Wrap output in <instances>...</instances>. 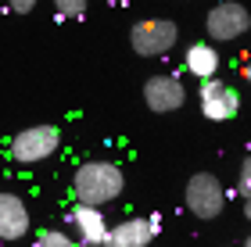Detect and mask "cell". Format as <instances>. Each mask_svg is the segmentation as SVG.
Wrapping results in <instances>:
<instances>
[{"mask_svg":"<svg viewBox=\"0 0 251 247\" xmlns=\"http://www.w3.org/2000/svg\"><path fill=\"white\" fill-rule=\"evenodd\" d=\"M126 186V176L115 161H83L72 176V194L83 204L104 208L108 201H115Z\"/></svg>","mask_w":251,"mask_h":247,"instance_id":"1","label":"cell"},{"mask_svg":"<svg viewBox=\"0 0 251 247\" xmlns=\"http://www.w3.org/2000/svg\"><path fill=\"white\" fill-rule=\"evenodd\" d=\"M61 147V129L58 126H29L18 136H11V158L18 165H40Z\"/></svg>","mask_w":251,"mask_h":247,"instance_id":"2","label":"cell"},{"mask_svg":"<svg viewBox=\"0 0 251 247\" xmlns=\"http://www.w3.org/2000/svg\"><path fill=\"white\" fill-rule=\"evenodd\" d=\"M176 22L169 18H144L129 29V43L140 58H162L176 47Z\"/></svg>","mask_w":251,"mask_h":247,"instance_id":"3","label":"cell"},{"mask_svg":"<svg viewBox=\"0 0 251 247\" xmlns=\"http://www.w3.org/2000/svg\"><path fill=\"white\" fill-rule=\"evenodd\" d=\"M183 201H187V208L198 219H215L226 208V190H223V183L212 172H198V176H190Z\"/></svg>","mask_w":251,"mask_h":247,"instance_id":"4","label":"cell"},{"mask_svg":"<svg viewBox=\"0 0 251 247\" xmlns=\"http://www.w3.org/2000/svg\"><path fill=\"white\" fill-rule=\"evenodd\" d=\"M208 36L219 40V43H230L237 36H244V32L251 29V15L244 4H237V0H223V4H215L208 11Z\"/></svg>","mask_w":251,"mask_h":247,"instance_id":"5","label":"cell"},{"mask_svg":"<svg viewBox=\"0 0 251 247\" xmlns=\"http://www.w3.org/2000/svg\"><path fill=\"white\" fill-rule=\"evenodd\" d=\"M201 111L212 122H230L241 111V93L223 79H201Z\"/></svg>","mask_w":251,"mask_h":247,"instance_id":"6","label":"cell"},{"mask_svg":"<svg viewBox=\"0 0 251 247\" xmlns=\"http://www.w3.org/2000/svg\"><path fill=\"white\" fill-rule=\"evenodd\" d=\"M183 100H187V90L176 75H151L144 83V104L151 111H158V115H169V111L183 108Z\"/></svg>","mask_w":251,"mask_h":247,"instance_id":"7","label":"cell"},{"mask_svg":"<svg viewBox=\"0 0 251 247\" xmlns=\"http://www.w3.org/2000/svg\"><path fill=\"white\" fill-rule=\"evenodd\" d=\"M68 222L75 226V237H79V244H108V222H104V215H100V208L97 204H79L68 211Z\"/></svg>","mask_w":251,"mask_h":247,"instance_id":"8","label":"cell"},{"mask_svg":"<svg viewBox=\"0 0 251 247\" xmlns=\"http://www.w3.org/2000/svg\"><path fill=\"white\" fill-rule=\"evenodd\" d=\"M29 233V208L18 194H0V240H22Z\"/></svg>","mask_w":251,"mask_h":247,"instance_id":"9","label":"cell"},{"mask_svg":"<svg viewBox=\"0 0 251 247\" xmlns=\"http://www.w3.org/2000/svg\"><path fill=\"white\" fill-rule=\"evenodd\" d=\"M158 233V219H122L115 229H108V244L115 247H147Z\"/></svg>","mask_w":251,"mask_h":247,"instance_id":"10","label":"cell"},{"mask_svg":"<svg viewBox=\"0 0 251 247\" xmlns=\"http://www.w3.org/2000/svg\"><path fill=\"white\" fill-rule=\"evenodd\" d=\"M183 68L198 79H212L219 72V50L212 43H190L187 54H183Z\"/></svg>","mask_w":251,"mask_h":247,"instance_id":"11","label":"cell"},{"mask_svg":"<svg viewBox=\"0 0 251 247\" xmlns=\"http://www.w3.org/2000/svg\"><path fill=\"white\" fill-rule=\"evenodd\" d=\"M36 247H68V233L40 229V233H36Z\"/></svg>","mask_w":251,"mask_h":247,"instance_id":"12","label":"cell"},{"mask_svg":"<svg viewBox=\"0 0 251 247\" xmlns=\"http://www.w3.org/2000/svg\"><path fill=\"white\" fill-rule=\"evenodd\" d=\"M86 4H90V0H54L58 15H65V18H79L86 11Z\"/></svg>","mask_w":251,"mask_h":247,"instance_id":"13","label":"cell"},{"mask_svg":"<svg viewBox=\"0 0 251 247\" xmlns=\"http://www.w3.org/2000/svg\"><path fill=\"white\" fill-rule=\"evenodd\" d=\"M237 190H241L244 197H251V158L241 165V179H237Z\"/></svg>","mask_w":251,"mask_h":247,"instance_id":"14","label":"cell"},{"mask_svg":"<svg viewBox=\"0 0 251 247\" xmlns=\"http://www.w3.org/2000/svg\"><path fill=\"white\" fill-rule=\"evenodd\" d=\"M36 4H40V0H7V7L15 11V15H29Z\"/></svg>","mask_w":251,"mask_h":247,"instance_id":"15","label":"cell"},{"mask_svg":"<svg viewBox=\"0 0 251 247\" xmlns=\"http://www.w3.org/2000/svg\"><path fill=\"white\" fill-rule=\"evenodd\" d=\"M244 219H248V222H251V197H248V201H244Z\"/></svg>","mask_w":251,"mask_h":247,"instance_id":"16","label":"cell"},{"mask_svg":"<svg viewBox=\"0 0 251 247\" xmlns=\"http://www.w3.org/2000/svg\"><path fill=\"white\" fill-rule=\"evenodd\" d=\"M244 79H251V65H248V68H244Z\"/></svg>","mask_w":251,"mask_h":247,"instance_id":"17","label":"cell"},{"mask_svg":"<svg viewBox=\"0 0 251 247\" xmlns=\"http://www.w3.org/2000/svg\"><path fill=\"white\" fill-rule=\"evenodd\" d=\"M108 4H122V0H108Z\"/></svg>","mask_w":251,"mask_h":247,"instance_id":"18","label":"cell"},{"mask_svg":"<svg viewBox=\"0 0 251 247\" xmlns=\"http://www.w3.org/2000/svg\"><path fill=\"white\" fill-rule=\"evenodd\" d=\"M244 244H248V247H251V237H248V240H244Z\"/></svg>","mask_w":251,"mask_h":247,"instance_id":"19","label":"cell"}]
</instances>
